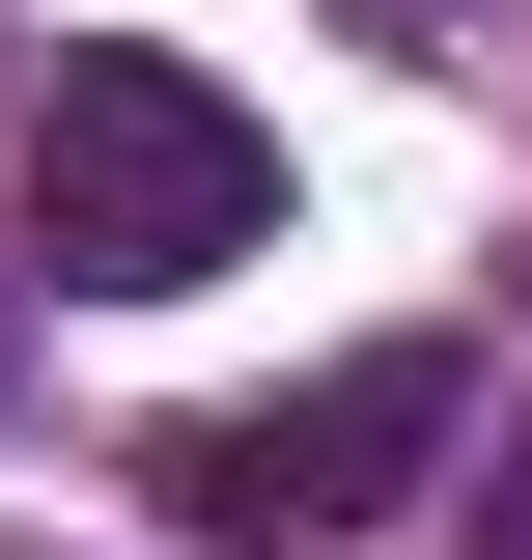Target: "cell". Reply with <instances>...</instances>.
I'll return each instance as SVG.
<instances>
[{
	"label": "cell",
	"instance_id": "obj_1",
	"mask_svg": "<svg viewBox=\"0 0 532 560\" xmlns=\"http://www.w3.org/2000/svg\"><path fill=\"white\" fill-rule=\"evenodd\" d=\"M28 253H57L84 308H169V280L280 253V140L224 113L197 57H57V113H28Z\"/></svg>",
	"mask_w": 532,
	"mask_h": 560
},
{
	"label": "cell",
	"instance_id": "obj_2",
	"mask_svg": "<svg viewBox=\"0 0 532 560\" xmlns=\"http://www.w3.org/2000/svg\"><path fill=\"white\" fill-rule=\"evenodd\" d=\"M420 448H449V337H365V364H309V393H253V420H169L140 477H169V533H224V560H336Z\"/></svg>",
	"mask_w": 532,
	"mask_h": 560
},
{
	"label": "cell",
	"instance_id": "obj_3",
	"mask_svg": "<svg viewBox=\"0 0 532 560\" xmlns=\"http://www.w3.org/2000/svg\"><path fill=\"white\" fill-rule=\"evenodd\" d=\"M336 28H393V57H449V28H505V0H336Z\"/></svg>",
	"mask_w": 532,
	"mask_h": 560
},
{
	"label": "cell",
	"instance_id": "obj_4",
	"mask_svg": "<svg viewBox=\"0 0 532 560\" xmlns=\"http://www.w3.org/2000/svg\"><path fill=\"white\" fill-rule=\"evenodd\" d=\"M476 560H532V420H505V477H476Z\"/></svg>",
	"mask_w": 532,
	"mask_h": 560
}]
</instances>
